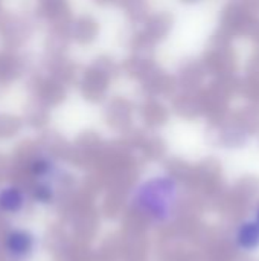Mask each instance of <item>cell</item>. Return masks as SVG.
Returning <instances> with one entry per match:
<instances>
[{"mask_svg":"<svg viewBox=\"0 0 259 261\" xmlns=\"http://www.w3.org/2000/svg\"><path fill=\"white\" fill-rule=\"evenodd\" d=\"M185 190L180 177L169 170L140 174L128 188L125 202L131 214L154 228L172 225L183 205Z\"/></svg>","mask_w":259,"mask_h":261,"instance_id":"obj_1","label":"cell"},{"mask_svg":"<svg viewBox=\"0 0 259 261\" xmlns=\"http://www.w3.org/2000/svg\"><path fill=\"white\" fill-rule=\"evenodd\" d=\"M27 188L32 206L47 210L58 203L70 171L60 156L50 150L34 151L26 162Z\"/></svg>","mask_w":259,"mask_h":261,"instance_id":"obj_2","label":"cell"},{"mask_svg":"<svg viewBox=\"0 0 259 261\" xmlns=\"http://www.w3.org/2000/svg\"><path fill=\"white\" fill-rule=\"evenodd\" d=\"M38 232L21 223H11L0 236V252L6 261H34L40 252Z\"/></svg>","mask_w":259,"mask_h":261,"instance_id":"obj_3","label":"cell"},{"mask_svg":"<svg viewBox=\"0 0 259 261\" xmlns=\"http://www.w3.org/2000/svg\"><path fill=\"white\" fill-rule=\"evenodd\" d=\"M32 206L29 188L18 180L0 182V219L17 220L21 219Z\"/></svg>","mask_w":259,"mask_h":261,"instance_id":"obj_4","label":"cell"},{"mask_svg":"<svg viewBox=\"0 0 259 261\" xmlns=\"http://www.w3.org/2000/svg\"><path fill=\"white\" fill-rule=\"evenodd\" d=\"M234 243L243 252H255L259 249V223L255 219L243 220L234 232Z\"/></svg>","mask_w":259,"mask_h":261,"instance_id":"obj_5","label":"cell"},{"mask_svg":"<svg viewBox=\"0 0 259 261\" xmlns=\"http://www.w3.org/2000/svg\"><path fill=\"white\" fill-rule=\"evenodd\" d=\"M253 219H255V220L259 223V206L256 208V211H255V217H253Z\"/></svg>","mask_w":259,"mask_h":261,"instance_id":"obj_6","label":"cell"}]
</instances>
